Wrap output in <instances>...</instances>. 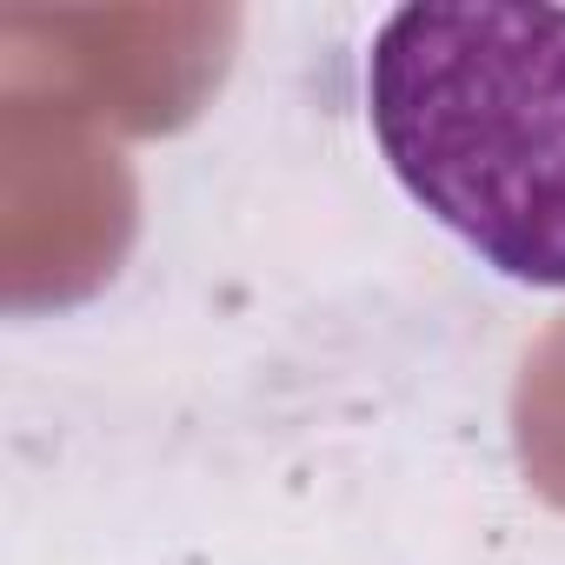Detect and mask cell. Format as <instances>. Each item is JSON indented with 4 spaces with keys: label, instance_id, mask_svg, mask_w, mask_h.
Segmentation results:
<instances>
[{
    "label": "cell",
    "instance_id": "cell-1",
    "mask_svg": "<svg viewBox=\"0 0 565 565\" xmlns=\"http://www.w3.org/2000/svg\"><path fill=\"white\" fill-rule=\"evenodd\" d=\"M393 180L492 273L565 294V8L419 0L366 54Z\"/></svg>",
    "mask_w": 565,
    "mask_h": 565
}]
</instances>
